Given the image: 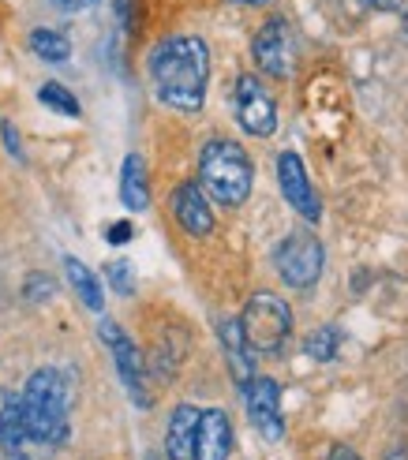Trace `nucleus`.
<instances>
[{
	"instance_id": "f8f14e48",
	"label": "nucleus",
	"mask_w": 408,
	"mask_h": 460,
	"mask_svg": "<svg viewBox=\"0 0 408 460\" xmlns=\"http://www.w3.org/2000/svg\"><path fill=\"white\" fill-rule=\"evenodd\" d=\"M233 453V423L221 408L199 411V430H195V456L191 460H229Z\"/></svg>"
},
{
	"instance_id": "f257e3e1",
	"label": "nucleus",
	"mask_w": 408,
	"mask_h": 460,
	"mask_svg": "<svg viewBox=\"0 0 408 460\" xmlns=\"http://www.w3.org/2000/svg\"><path fill=\"white\" fill-rule=\"evenodd\" d=\"M150 79L154 90L169 109L176 112H199L207 102V83H210V49L207 41L195 34H176L165 38L150 53Z\"/></svg>"
},
{
	"instance_id": "dca6fc26",
	"label": "nucleus",
	"mask_w": 408,
	"mask_h": 460,
	"mask_svg": "<svg viewBox=\"0 0 408 460\" xmlns=\"http://www.w3.org/2000/svg\"><path fill=\"white\" fill-rule=\"evenodd\" d=\"M22 442H27V430H22V408L12 389L0 385V453L19 456Z\"/></svg>"
},
{
	"instance_id": "5701e85b",
	"label": "nucleus",
	"mask_w": 408,
	"mask_h": 460,
	"mask_svg": "<svg viewBox=\"0 0 408 460\" xmlns=\"http://www.w3.org/2000/svg\"><path fill=\"white\" fill-rule=\"evenodd\" d=\"M131 236H135L131 221H112V225L105 228V240H109V243H117V247H120V243H128Z\"/></svg>"
},
{
	"instance_id": "20e7f679",
	"label": "nucleus",
	"mask_w": 408,
	"mask_h": 460,
	"mask_svg": "<svg viewBox=\"0 0 408 460\" xmlns=\"http://www.w3.org/2000/svg\"><path fill=\"white\" fill-rule=\"evenodd\" d=\"M240 330H244V341L252 344V352L274 356L285 349V341L292 333V311L274 292H259L247 300V307L240 314Z\"/></svg>"
},
{
	"instance_id": "cd10ccee",
	"label": "nucleus",
	"mask_w": 408,
	"mask_h": 460,
	"mask_svg": "<svg viewBox=\"0 0 408 460\" xmlns=\"http://www.w3.org/2000/svg\"><path fill=\"white\" fill-rule=\"evenodd\" d=\"M90 4H94V0H57V8H64V12H83Z\"/></svg>"
},
{
	"instance_id": "412c9836",
	"label": "nucleus",
	"mask_w": 408,
	"mask_h": 460,
	"mask_svg": "<svg viewBox=\"0 0 408 460\" xmlns=\"http://www.w3.org/2000/svg\"><path fill=\"white\" fill-rule=\"evenodd\" d=\"M105 273H109V285L117 288L120 296H131L135 292V278H131V266L128 262H112V266H105Z\"/></svg>"
},
{
	"instance_id": "aec40b11",
	"label": "nucleus",
	"mask_w": 408,
	"mask_h": 460,
	"mask_svg": "<svg viewBox=\"0 0 408 460\" xmlns=\"http://www.w3.org/2000/svg\"><path fill=\"white\" fill-rule=\"evenodd\" d=\"M38 102L45 105V109H53V112H60V117H79V102H75V94L72 90H64L60 83H45L41 90H38Z\"/></svg>"
},
{
	"instance_id": "7c9ffc66",
	"label": "nucleus",
	"mask_w": 408,
	"mask_h": 460,
	"mask_svg": "<svg viewBox=\"0 0 408 460\" xmlns=\"http://www.w3.org/2000/svg\"><path fill=\"white\" fill-rule=\"evenodd\" d=\"M404 34H408V8H404Z\"/></svg>"
},
{
	"instance_id": "9d476101",
	"label": "nucleus",
	"mask_w": 408,
	"mask_h": 460,
	"mask_svg": "<svg viewBox=\"0 0 408 460\" xmlns=\"http://www.w3.org/2000/svg\"><path fill=\"white\" fill-rule=\"evenodd\" d=\"M244 404L247 416H252L255 430L262 434L266 442H278L285 434V420H281V385L274 378H252L244 385Z\"/></svg>"
},
{
	"instance_id": "39448f33",
	"label": "nucleus",
	"mask_w": 408,
	"mask_h": 460,
	"mask_svg": "<svg viewBox=\"0 0 408 460\" xmlns=\"http://www.w3.org/2000/svg\"><path fill=\"white\" fill-rule=\"evenodd\" d=\"M252 57L259 64V72L270 75V79H288L297 72V57H300V45H297V31H292V22L274 15L266 19L255 41H252Z\"/></svg>"
},
{
	"instance_id": "c756f323",
	"label": "nucleus",
	"mask_w": 408,
	"mask_h": 460,
	"mask_svg": "<svg viewBox=\"0 0 408 460\" xmlns=\"http://www.w3.org/2000/svg\"><path fill=\"white\" fill-rule=\"evenodd\" d=\"M236 4H262V0H236Z\"/></svg>"
},
{
	"instance_id": "6ab92c4d",
	"label": "nucleus",
	"mask_w": 408,
	"mask_h": 460,
	"mask_svg": "<svg viewBox=\"0 0 408 460\" xmlns=\"http://www.w3.org/2000/svg\"><path fill=\"white\" fill-rule=\"evenodd\" d=\"M337 349H341V330H337V326L315 330V333L307 337V344H304V352H307L311 359H319V363L337 359Z\"/></svg>"
},
{
	"instance_id": "f03ea898",
	"label": "nucleus",
	"mask_w": 408,
	"mask_h": 460,
	"mask_svg": "<svg viewBox=\"0 0 408 460\" xmlns=\"http://www.w3.org/2000/svg\"><path fill=\"white\" fill-rule=\"evenodd\" d=\"M22 430L27 442L38 446H64L67 442V408H72V394H67V378L53 367H41L22 385Z\"/></svg>"
},
{
	"instance_id": "6e6552de",
	"label": "nucleus",
	"mask_w": 408,
	"mask_h": 460,
	"mask_svg": "<svg viewBox=\"0 0 408 460\" xmlns=\"http://www.w3.org/2000/svg\"><path fill=\"white\" fill-rule=\"evenodd\" d=\"M233 105H236V120L247 135L255 139H270L278 131V105L266 94V86L255 75H240L233 90Z\"/></svg>"
},
{
	"instance_id": "f3484780",
	"label": "nucleus",
	"mask_w": 408,
	"mask_h": 460,
	"mask_svg": "<svg viewBox=\"0 0 408 460\" xmlns=\"http://www.w3.org/2000/svg\"><path fill=\"white\" fill-rule=\"evenodd\" d=\"M64 270H67V281H72V288H75V296L83 300V307H90V311H102V281L94 278V270H86L79 259H72L67 255L64 259Z\"/></svg>"
},
{
	"instance_id": "2eb2a0df",
	"label": "nucleus",
	"mask_w": 408,
	"mask_h": 460,
	"mask_svg": "<svg viewBox=\"0 0 408 460\" xmlns=\"http://www.w3.org/2000/svg\"><path fill=\"white\" fill-rule=\"evenodd\" d=\"M120 202L128 210L143 214L150 206V183H146V161L139 154H128L120 165Z\"/></svg>"
},
{
	"instance_id": "393cba45",
	"label": "nucleus",
	"mask_w": 408,
	"mask_h": 460,
	"mask_svg": "<svg viewBox=\"0 0 408 460\" xmlns=\"http://www.w3.org/2000/svg\"><path fill=\"white\" fill-rule=\"evenodd\" d=\"M117 19H120L124 31L135 27V0H117Z\"/></svg>"
},
{
	"instance_id": "a878e982",
	"label": "nucleus",
	"mask_w": 408,
	"mask_h": 460,
	"mask_svg": "<svg viewBox=\"0 0 408 460\" xmlns=\"http://www.w3.org/2000/svg\"><path fill=\"white\" fill-rule=\"evenodd\" d=\"M359 4L371 8V12H401L404 0H359Z\"/></svg>"
},
{
	"instance_id": "4be33fe9",
	"label": "nucleus",
	"mask_w": 408,
	"mask_h": 460,
	"mask_svg": "<svg viewBox=\"0 0 408 460\" xmlns=\"http://www.w3.org/2000/svg\"><path fill=\"white\" fill-rule=\"evenodd\" d=\"M53 292H57V285L49 278H41V273H34V278L27 281V300H38L41 304V300H49Z\"/></svg>"
},
{
	"instance_id": "9b49d317",
	"label": "nucleus",
	"mask_w": 408,
	"mask_h": 460,
	"mask_svg": "<svg viewBox=\"0 0 408 460\" xmlns=\"http://www.w3.org/2000/svg\"><path fill=\"white\" fill-rule=\"evenodd\" d=\"M173 217H176V225L184 228L188 236H195V240H202V236L214 233L210 199H207V191H202L195 180L180 183V188L173 191Z\"/></svg>"
},
{
	"instance_id": "423d86ee",
	"label": "nucleus",
	"mask_w": 408,
	"mask_h": 460,
	"mask_svg": "<svg viewBox=\"0 0 408 460\" xmlns=\"http://www.w3.org/2000/svg\"><path fill=\"white\" fill-rule=\"evenodd\" d=\"M274 262H278V273H281V281L288 288H311L323 278L326 251L311 233H292V236L281 240Z\"/></svg>"
},
{
	"instance_id": "ddd939ff",
	"label": "nucleus",
	"mask_w": 408,
	"mask_h": 460,
	"mask_svg": "<svg viewBox=\"0 0 408 460\" xmlns=\"http://www.w3.org/2000/svg\"><path fill=\"white\" fill-rule=\"evenodd\" d=\"M221 349H225V359H229V375L236 385H247L255 378V352H252V344L244 341V330H240V318H225L221 322Z\"/></svg>"
},
{
	"instance_id": "c85d7f7f",
	"label": "nucleus",
	"mask_w": 408,
	"mask_h": 460,
	"mask_svg": "<svg viewBox=\"0 0 408 460\" xmlns=\"http://www.w3.org/2000/svg\"><path fill=\"white\" fill-rule=\"evenodd\" d=\"M386 460H408V449L404 446H390L386 449Z\"/></svg>"
},
{
	"instance_id": "7ed1b4c3",
	"label": "nucleus",
	"mask_w": 408,
	"mask_h": 460,
	"mask_svg": "<svg viewBox=\"0 0 408 460\" xmlns=\"http://www.w3.org/2000/svg\"><path fill=\"white\" fill-rule=\"evenodd\" d=\"M255 165L233 139H210L199 154V188L221 206H244L252 195Z\"/></svg>"
},
{
	"instance_id": "bb28decb",
	"label": "nucleus",
	"mask_w": 408,
	"mask_h": 460,
	"mask_svg": "<svg viewBox=\"0 0 408 460\" xmlns=\"http://www.w3.org/2000/svg\"><path fill=\"white\" fill-rule=\"evenodd\" d=\"M330 460H359V453L349 449V446H333V449H330Z\"/></svg>"
},
{
	"instance_id": "0eeeda50",
	"label": "nucleus",
	"mask_w": 408,
	"mask_h": 460,
	"mask_svg": "<svg viewBox=\"0 0 408 460\" xmlns=\"http://www.w3.org/2000/svg\"><path fill=\"white\" fill-rule=\"evenodd\" d=\"M102 341L109 344L112 352V363H117V375L128 389V397L139 404V408H150V394H146V359L139 356V349H135V341L117 326L112 318H102Z\"/></svg>"
},
{
	"instance_id": "4468645a",
	"label": "nucleus",
	"mask_w": 408,
	"mask_h": 460,
	"mask_svg": "<svg viewBox=\"0 0 408 460\" xmlns=\"http://www.w3.org/2000/svg\"><path fill=\"white\" fill-rule=\"evenodd\" d=\"M195 430H199V408L180 404L165 430V453L169 460H191L195 456Z\"/></svg>"
},
{
	"instance_id": "a211bd4d",
	"label": "nucleus",
	"mask_w": 408,
	"mask_h": 460,
	"mask_svg": "<svg viewBox=\"0 0 408 460\" xmlns=\"http://www.w3.org/2000/svg\"><path fill=\"white\" fill-rule=\"evenodd\" d=\"M31 49H34V57L45 60V64H64L67 57H72V41H67L60 31L38 27V31H31Z\"/></svg>"
},
{
	"instance_id": "1a4fd4ad",
	"label": "nucleus",
	"mask_w": 408,
	"mask_h": 460,
	"mask_svg": "<svg viewBox=\"0 0 408 460\" xmlns=\"http://www.w3.org/2000/svg\"><path fill=\"white\" fill-rule=\"evenodd\" d=\"M278 188H281L285 202H288L304 221L319 225V217H323V199H319V191H315V183H311V176H307V169H304L300 154L285 150V154L278 157Z\"/></svg>"
},
{
	"instance_id": "b1692460",
	"label": "nucleus",
	"mask_w": 408,
	"mask_h": 460,
	"mask_svg": "<svg viewBox=\"0 0 408 460\" xmlns=\"http://www.w3.org/2000/svg\"><path fill=\"white\" fill-rule=\"evenodd\" d=\"M0 135H4V143H8V154H12L15 161H22V143H19V135H15L12 120H4V124H0Z\"/></svg>"
}]
</instances>
